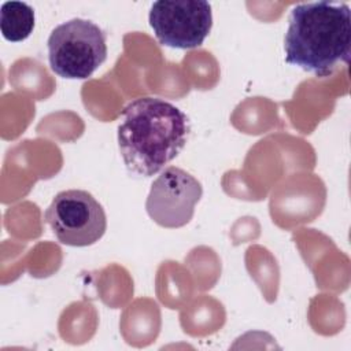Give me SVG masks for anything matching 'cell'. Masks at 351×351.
Returning a JSON list of instances; mask_svg holds the SVG:
<instances>
[{
	"label": "cell",
	"mask_w": 351,
	"mask_h": 351,
	"mask_svg": "<svg viewBox=\"0 0 351 351\" xmlns=\"http://www.w3.org/2000/svg\"><path fill=\"white\" fill-rule=\"evenodd\" d=\"M51 70L62 78L85 80L107 59V36L95 22L73 18L48 37Z\"/></svg>",
	"instance_id": "3957f363"
},
{
	"label": "cell",
	"mask_w": 351,
	"mask_h": 351,
	"mask_svg": "<svg viewBox=\"0 0 351 351\" xmlns=\"http://www.w3.org/2000/svg\"><path fill=\"white\" fill-rule=\"evenodd\" d=\"M202 195V184L192 174L180 167L167 166L154 180L145 210L162 228H182L192 219Z\"/></svg>",
	"instance_id": "8992f818"
},
{
	"label": "cell",
	"mask_w": 351,
	"mask_h": 351,
	"mask_svg": "<svg viewBox=\"0 0 351 351\" xmlns=\"http://www.w3.org/2000/svg\"><path fill=\"white\" fill-rule=\"evenodd\" d=\"M44 219L58 241L70 247L92 245L107 229L103 206L82 189L59 192L45 210Z\"/></svg>",
	"instance_id": "277c9868"
},
{
	"label": "cell",
	"mask_w": 351,
	"mask_h": 351,
	"mask_svg": "<svg viewBox=\"0 0 351 351\" xmlns=\"http://www.w3.org/2000/svg\"><path fill=\"white\" fill-rule=\"evenodd\" d=\"M285 62L328 77L351 55V10L346 3H300L291 10L284 37Z\"/></svg>",
	"instance_id": "7a4b0ae2"
},
{
	"label": "cell",
	"mask_w": 351,
	"mask_h": 351,
	"mask_svg": "<svg viewBox=\"0 0 351 351\" xmlns=\"http://www.w3.org/2000/svg\"><path fill=\"white\" fill-rule=\"evenodd\" d=\"M148 21L162 45L197 48L213 27L211 4L204 0H158L151 5Z\"/></svg>",
	"instance_id": "5b68a950"
},
{
	"label": "cell",
	"mask_w": 351,
	"mask_h": 351,
	"mask_svg": "<svg viewBox=\"0 0 351 351\" xmlns=\"http://www.w3.org/2000/svg\"><path fill=\"white\" fill-rule=\"evenodd\" d=\"M188 133V117L178 107L159 97H138L122 111L118 147L130 173L151 177L178 156Z\"/></svg>",
	"instance_id": "6da1fadb"
},
{
	"label": "cell",
	"mask_w": 351,
	"mask_h": 351,
	"mask_svg": "<svg viewBox=\"0 0 351 351\" xmlns=\"http://www.w3.org/2000/svg\"><path fill=\"white\" fill-rule=\"evenodd\" d=\"M34 29V10L23 1H5L0 8V30L11 43L26 40Z\"/></svg>",
	"instance_id": "52a82bcc"
}]
</instances>
